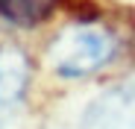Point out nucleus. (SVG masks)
I'll use <instances>...</instances> for the list:
<instances>
[{
    "instance_id": "obj_1",
    "label": "nucleus",
    "mask_w": 135,
    "mask_h": 129,
    "mask_svg": "<svg viewBox=\"0 0 135 129\" xmlns=\"http://www.w3.org/2000/svg\"><path fill=\"white\" fill-rule=\"evenodd\" d=\"M120 38L103 21H74L47 44L50 68L65 79H85L118 59Z\"/></svg>"
},
{
    "instance_id": "obj_2",
    "label": "nucleus",
    "mask_w": 135,
    "mask_h": 129,
    "mask_svg": "<svg viewBox=\"0 0 135 129\" xmlns=\"http://www.w3.org/2000/svg\"><path fill=\"white\" fill-rule=\"evenodd\" d=\"M32 76L30 56L15 44H0V126L27 97Z\"/></svg>"
},
{
    "instance_id": "obj_3",
    "label": "nucleus",
    "mask_w": 135,
    "mask_h": 129,
    "mask_svg": "<svg viewBox=\"0 0 135 129\" xmlns=\"http://www.w3.org/2000/svg\"><path fill=\"white\" fill-rule=\"evenodd\" d=\"M82 129H135V85L100 94L82 117Z\"/></svg>"
},
{
    "instance_id": "obj_4",
    "label": "nucleus",
    "mask_w": 135,
    "mask_h": 129,
    "mask_svg": "<svg viewBox=\"0 0 135 129\" xmlns=\"http://www.w3.org/2000/svg\"><path fill=\"white\" fill-rule=\"evenodd\" d=\"M56 0H0V15L15 24H38L47 18Z\"/></svg>"
}]
</instances>
